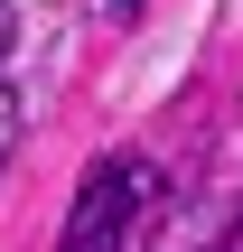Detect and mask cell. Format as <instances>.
I'll use <instances>...</instances> for the list:
<instances>
[{"instance_id":"1","label":"cell","mask_w":243,"mask_h":252,"mask_svg":"<svg viewBox=\"0 0 243 252\" xmlns=\"http://www.w3.org/2000/svg\"><path fill=\"white\" fill-rule=\"evenodd\" d=\"M150 206H159V168H150V159H103V168L75 187L56 252H131L140 224H150Z\"/></svg>"},{"instance_id":"2","label":"cell","mask_w":243,"mask_h":252,"mask_svg":"<svg viewBox=\"0 0 243 252\" xmlns=\"http://www.w3.org/2000/svg\"><path fill=\"white\" fill-rule=\"evenodd\" d=\"M9 140H19V94H9V75H0V168H9Z\"/></svg>"},{"instance_id":"5","label":"cell","mask_w":243,"mask_h":252,"mask_svg":"<svg viewBox=\"0 0 243 252\" xmlns=\"http://www.w3.org/2000/svg\"><path fill=\"white\" fill-rule=\"evenodd\" d=\"M112 9H140V0H112Z\"/></svg>"},{"instance_id":"4","label":"cell","mask_w":243,"mask_h":252,"mask_svg":"<svg viewBox=\"0 0 243 252\" xmlns=\"http://www.w3.org/2000/svg\"><path fill=\"white\" fill-rule=\"evenodd\" d=\"M215 252H243V224H234V243H215Z\"/></svg>"},{"instance_id":"3","label":"cell","mask_w":243,"mask_h":252,"mask_svg":"<svg viewBox=\"0 0 243 252\" xmlns=\"http://www.w3.org/2000/svg\"><path fill=\"white\" fill-rule=\"evenodd\" d=\"M9 37H19V9H9V0H0V56H9Z\"/></svg>"}]
</instances>
